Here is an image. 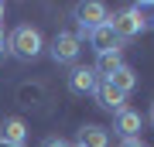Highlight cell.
Listing matches in <instances>:
<instances>
[{"label": "cell", "mask_w": 154, "mask_h": 147, "mask_svg": "<svg viewBox=\"0 0 154 147\" xmlns=\"http://www.w3.org/2000/svg\"><path fill=\"white\" fill-rule=\"evenodd\" d=\"M41 147H72V144H65L62 137H45V140H41Z\"/></svg>", "instance_id": "14"}, {"label": "cell", "mask_w": 154, "mask_h": 147, "mask_svg": "<svg viewBox=\"0 0 154 147\" xmlns=\"http://www.w3.org/2000/svg\"><path fill=\"white\" fill-rule=\"evenodd\" d=\"M140 127H144L140 113H134V109H120V113H116V123H113V130L120 133L123 140H134V137H140Z\"/></svg>", "instance_id": "7"}, {"label": "cell", "mask_w": 154, "mask_h": 147, "mask_svg": "<svg viewBox=\"0 0 154 147\" xmlns=\"http://www.w3.org/2000/svg\"><path fill=\"white\" fill-rule=\"evenodd\" d=\"M0 147H14V144H4V140H0Z\"/></svg>", "instance_id": "19"}, {"label": "cell", "mask_w": 154, "mask_h": 147, "mask_svg": "<svg viewBox=\"0 0 154 147\" xmlns=\"http://www.w3.org/2000/svg\"><path fill=\"white\" fill-rule=\"evenodd\" d=\"M130 14L137 17L140 34H144V31H154V4H134V7H130Z\"/></svg>", "instance_id": "13"}, {"label": "cell", "mask_w": 154, "mask_h": 147, "mask_svg": "<svg viewBox=\"0 0 154 147\" xmlns=\"http://www.w3.org/2000/svg\"><path fill=\"white\" fill-rule=\"evenodd\" d=\"M120 147H144V140H140V137H134V140H123Z\"/></svg>", "instance_id": "15"}, {"label": "cell", "mask_w": 154, "mask_h": 147, "mask_svg": "<svg viewBox=\"0 0 154 147\" xmlns=\"http://www.w3.org/2000/svg\"><path fill=\"white\" fill-rule=\"evenodd\" d=\"M93 96L99 99V106H103V109H110V113H120V109H127V106H123V103H127V96H123V93H116L110 82H99Z\"/></svg>", "instance_id": "9"}, {"label": "cell", "mask_w": 154, "mask_h": 147, "mask_svg": "<svg viewBox=\"0 0 154 147\" xmlns=\"http://www.w3.org/2000/svg\"><path fill=\"white\" fill-rule=\"evenodd\" d=\"M103 82H110V86L116 89V93L130 96V93H134V86H137V72H134L130 65H120V69H116L110 79H103Z\"/></svg>", "instance_id": "11"}, {"label": "cell", "mask_w": 154, "mask_h": 147, "mask_svg": "<svg viewBox=\"0 0 154 147\" xmlns=\"http://www.w3.org/2000/svg\"><path fill=\"white\" fill-rule=\"evenodd\" d=\"M0 140H4V144H14V147H24V140H28V127H24V120L7 116V120L0 123Z\"/></svg>", "instance_id": "8"}, {"label": "cell", "mask_w": 154, "mask_h": 147, "mask_svg": "<svg viewBox=\"0 0 154 147\" xmlns=\"http://www.w3.org/2000/svg\"><path fill=\"white\" fill-rule=\"evenodd\" d=\"M106 24L113 27V34L120 38V44H127L130 38H137V34H140V24H137V17L130 14V7H127V11H116L113 17H106Z\"/></svg>", "instance_id": "5"}, {"label": "cell", "mask_w": 154, "mask_h": 147, "mask_svg": "<svg viewBox=\"0 0 154 147\" xmlns=\"http://www.w3.org/2000/svg\"><path fill=\"white\" fill-rule=\"evenodd\" d=\"M7 51V34H4V24H0V55Z\"/></svg>", "instance_id": "16"}, {"label": "cell", "mask_w": 154, "mask_h": 147, "mask_svg": "<svg viewBox=\"0 0 154 147\" xmlns=\"http://www.w3.org/2000/svg\"><path fill=\"white\" fill-rule=\"evenodd\" d=\"M123 65V58H120V51H106V55H96V65H93V72L96 75H103V79H110L116 69Z\"/></svg>", "instance_id": "12"}, {"label": "cell", "mask_w": 154, "mask_h": 147, "mask_svg": "<svg viewBox=\"0 0 154 147\" xmlns=\"http://www.w3.org/2000/svg\"><path fill=\"white\" fill-rule=\"evenodd\" d=\"M106 7L103 4H96V0H86V4H75V21H79V31L82 34H89L93 27H99V24H106Z\"/></svg>", "instance_id": "3"}, {"label": "cell", "mask_w": 154, "mask_h": 147, "mask_svg": "<svg viewBox=\"0 0 154 147\" xmlns=\"http://www.w3.org/2000/svg\"><path fill=\"white\" fill-rule=\"evenodd\" d=\"M0 24H4V4H0Z\"/></svg>", "instance_id": "17"}, {"label": "cell", "mask_w": 154, "mask_h": 147, "mask_svg": "<svg viewBox=\"0 0 154 147\" xmlns=\"http://www.w3.org/2000/svg\"><path fill=\"white\" fill-rule=\"evenodd\" d=\"M41 48H45V38H41L38 27H31V24L14 27V34L7 38V51L14 58H21V62H34L41 55Z\"/></svg>", "instance_id": "1"}, {"label": "cell", "mask_w": 154, "mask_h": 147, "mask_svg": "<svg viewBox=\"0 0 154 147\" xmlns=\"http://www.w3.org/2000/svg\"><path fill=\"white\" fill-rule=\"evenodd\" d=\"M75 147H110V130H103V127L89 123V127H82V130H79Z\"/></svg>", "instance_id": "10"}, {"label": "cell", "mask_w": 154, "mask_h": 147, "mask_svg": "<svg viewBox=\"0 0 154 147\" xmlns=\"http://www.w3.org/2000/svg\"><path fill=\"white\" fill-rule=\"evenodd\" d=\"M72 147H75V144H72Z\"/></svg>", "instance_id": "20"}, {"label": "cell", "mask_w": 154, "mask_h": 147, "mask_svg": "<svg viewBox=\"0 0 154 147\" xmlns=\"http://www.w3.org/2000/svg\"><path fill=\"white\" fill-rule=\"evenodd\" d=\"M79 51H82V38L72 34V31H58L51 38V44H48V55H51L55 65H75Z\"/></svg>", "instance_id": "2"}, {"label": "cell", "mask_w": 154, "mask_h": 147, "mask_svg": "<svg viewBox=\"0 0 154 147\" xmlns=\"http://www.w3.org/2000/svg\"><path fill=\"white\" fill-rule=\"evenodd\" d=\"M96 86H99V75H96L89 65H75V69L69 72V93H75V96H93Z\"/></svg>", "instance_id": "4"}, {"label": "cell", "mask_w": 154, "mask_h": 147, "mask_svg": "<svg viewBox=\"0 0 154 147\" xmlns=\"http://www.w3.org/2000/svg\"><path fill=\"white\" fill-rule=\"evenodd\" d=\"M151 123H154V103H151Z\"/></svg>", "instance_id": "18"}, {"label": "cell", "mask_w": 154, "mask_h": 147, "mask_svg": "<svg viewBox=\"0 0 154 147\" xmlns=\"http://www.w3.org/2000/svg\"><path fill=\"white\" fill-rule=\"evenodd\" d=\"M89 44H93V51H96V55L120 51V48H123V44H120V38L113 34V27H110V24H99V27H93V31H89Z\"/></svg>", "instance_id": "6"}]
</instances>
